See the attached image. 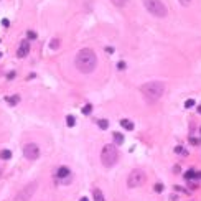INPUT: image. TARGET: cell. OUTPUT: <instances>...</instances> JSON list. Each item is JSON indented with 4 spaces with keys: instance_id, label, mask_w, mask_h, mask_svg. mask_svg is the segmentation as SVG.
<instances>
[{
    "instance_id": "cell-17",
    "label": "cell",
    "mask_w": 201,
    "mask_h": 201,
    "mask_svg": "<svg viewBox=\"0 0 201 201\" xmlns=\"http://www.w3.org/2000/svg\"><path fill=\"white\" fill-rule=\"evenodd\" d=\"M97 125H99V129L106 130V129L109 127V122L106 120V119H101V120H97Z\"/></svg>"
},
{
    "instance_id": "cell-14",
    "label": "cell",
    "mask_w": 201,
    "mask_h": 201,
    "mask_svg": "<svg viewBox=\"0 0 201 201\" xmlns=\"http://www.w3.org/2000/svg\"><path fill=\"white\" fill-rule=\"evenodd\" d=\"M115 7H119V8H122V7H125L127 3H129V0H111Z\"/></svg>"
},
{
    "instance_id": "cell-1",
    "label": "cell",
    "mask_w": 201,
    "mask_h": 201,
    "mask_svg": "<svg viewBox=\"0 0 201 201\" xmlns=\"http://www.w3.org/2000/svg\"><path fill=\"white\" fill-rule=\"evenodd\" d=\"M97 66V58H96V53L89 48H84L76 55V68L81 73H93Z\"/></svg>"
},
{
    "instance_id": "cell-6",
    "label": "cell",
    "mask_w": 201,
    "mask_h": 201,
    "mask_svg": "<svg viewBox=\"0 0 201 201\" xmlns=\"http://www.w3.org/2000/svg\"><path fill=\"white\" fill-rule=\"evenodd\" d=\"M145 181V173L142 170H132L130 171L129 178H127V186L129 188H137V186H142Z\"/></svg>"
},
{
    "instance_id": "cell-18",
    "label": "cell",
    "mask_w": 201,
    "mask_h": 201,
    "mask_svg": "<svg viewBox=\"0 0 201 201\" xmlns=\"http://www.w3.org/2000/svg\"><path fill=\"white\" fill-rule=\"evenodd\" d=\"M66 125L68 127H74V125H76V119L73 117V115H68L66 117Z\"/></svg>"
},
{
    "instance_id": "cell-5",
    "label": "cell",
    "mask_w": 201,
    "mask_h": 201,
    "mask_svg": "<svg viewBox=\"0 0 201 201\" xmlns=\"http://www.w3.org/2000/svg\"><path fill=\"white\" fill-rule=\"evenodd\" d=\"M36 186H38V181H31V183H28L23 190L18 191V195L15 196V201H30L31 196L35 195Z\"/></svg>"
},
{
    "instance_id": "cell-9",
    "label": "cell",
    "mask_w": 201,
    "mask_h": 201,
    "mask_svg": "<svg viewBox=\"0 0 201 201\" xmlns=\"http://www.w3.org/2000/svg\"><path fill=\"white\" fill-rule=\"evenodd\" d=\"M56 176L58 178H68V176H71V170L68 166H61V168H58Z\"/></svg>"
},
{
    "instance_id": "cell-2",
    "label": "cell",
    "mask_w": 201,
    "mask_h": 201,
    "mask_svg": "<svg viewBox=\"0 0 201 201\" xmlns=\"http://www.w3.org/2000/svg\"><path fill=\"white\" fill-rule=\"evenodd\" d=\"M144 97L149 101V102H157L163 93H165V84L160 83V81H152V83H145L142 88H140Z\"/></svg>"
},
{
    "instance_id": "cell-30",
    "label": "cell",
    "mask_w": 201,
    "mask_h": 201,
    "mask_svg": "<svg viewBox=\"0 0 201 201\" xmlns=\"http://www.w3.org/2000/svg\"><path fill=\"white\" fill-rule=\"evenodd\" d=\"M0 58H2V53H0Z\"/></svg>"
},
{
    "instance_id": "cell-10",
    "label": "cell",
    "mask_w": 201,
    "mask_h": 201,
    "mask_svg": "<svg viewBox=\"0 0 201 201\" xmlns=\"http://www.w3.org/2000/svg\"><path fill=\"white\" fill-rule=\"evenodd\" d=\"M120 125L127 130H134V124H132V120H129V119H122V120H120Z\"/></svg>"
},
{
    "instance_id": "cell-16",
    "label": "cell",
    "mask_w": 201,
    "mask_h": 201,
    "mask_svg": "<svg viewBox=\"0 0 201 201\" xmlns=\"http://www.w3.org/2000/svg\"><path fill=\"white\" fill-rule=\"evenodd\" d=\"M10 157H12V152H10V150H2V152H0V158H3V160H8V158H10Z\"/></svg>"
},
{
    "instance_id": "cell-19",
    "label": "cell",
    "mask_w": 201,
    "mask_h": 201,
    "mask_svg": "<svg viewBox=\"0 0 201 201\" xmlns=\"http://www.w3.org/2000/svg\"><path fill=\"white\" fill-rule=\"evenodd\" d=\"M91 112H93V106H91V104H86V106L83 107V114L84 115H89Z\"/></svg>"
},
{
    "instance_id": "cell-20",
    "label": "cell",
    "mask_w": 201,
    "mask_h": 201,
    "mask_svg": "<svg viewBox=\"0 0 201 201\" xmlns=\"http://www.w3.org/2000/svg\"><path fill=\"white\" fill-rule=\"evenodd\" d=\"M153 190L157 191V193H162V191H163V185H162V183H157V185L153 186Z\"/></svg>"
},
{
    "instance_id": "cell-15",
    "label": "cell",
    "mask_w": 201,
    "mask_h": 201,
    "mask_svg": "<svg viewBox=\"0 0 201 201\" xmlns=\"http://www.w3.org/2000/svg\"><path fill=\"white\" fill-rule=\"evenodd\" d=\"M5 101L10 104V106H15V104L20 101V97H18V96H10V97H5Z\"/></svg>"
},
{
    "instance_id": "cell-26",
    "label": "cell",
    "mask_w": 201,
    "mask_h": 201,
    "mask_svg": "<svg viewBox=\"0 0 201 201\" xmlns=\"http://www.w3.org/2000/svg\"><path fill=\"white\" fill-rule=\"evenodd\" d=\"M117 68H119V69H125V63H124V61H119Z\"/></svg>"
},
{
    "instance_id": "cell-24",
    "label": "cell",
    "mask_w": 201,
    "mask_h": 201,
    "mask_svg": "<svg viewBox=\"0 0 201 201\" xmlns=\"http://www.w3.org/2000/svg\"><path fill=\"white\" fill-rule=\"evenodd\" d=\"M180 2V5H183V7H188L191 3V0H178Z\"/></svg>"
},
{
    "instance_id": "cell-3",
    "label": "cell",
    "mask_w": 201,
    "mask_h": 201,
    "mask_svg": "<svg viewBox=\"0 0 201 201\" xmlns=\"http://www.w3.org/2000/svg\"><path fill=\"white\" fill-rule=\"evenodd\" d=\"M142 3H144L145 10L157 18H165L168 13V8L162 0H142Z\"/></svg>"
},
{
    "instance_id": "cell-25",
    "label": "cell",
    "mask_w": 201,
    "mask_h": 201,
    "mask_svg": "<svg viewBox=\"0 0 201 201\" xmlns=\"http://www.w3.org/2000/svg\"><path fill=\"white\" fill-rule=\"evenodd\" d=\"M26 35H28V38H31V40H35V38H36V33H35V31H28V33H26Z\"/></svg>"
},
{
    "instance_id": "cell-11",
    "label": "cell",
    "mask_w": 201,
    "mask_h": 201,
    "mask_svg": "<svg viewBox=\"0 0 201 201\" xmlns=\"http://www.w3.org/2000/svg\"><path fill=\"white\" fill-rule=\"evenodd\" d=\"M93 196H94V201H106V200H104L102 191L99 190V188H96V190L93 191Z\"/></svg>"
},
{
    "instance_id": "cell-21",
    "label": "cell",
    "mask_w": 201,
    "mask_h": 201,
    "mask_svg": "<svg viewBox=\"0 0 201 201\" xmlns=\"http://www.w3.org/2000/svg\"><path fill=\"white\" fill-rule=\"evenodd\" d=\"M193 106H195V101H193V99H188V101L185 102V107H186V109L193 107Z\"/></svg>"
},
{
    "instance_id": "cell-8",
    "label": "cell",
    "mask_w": 201,
    "mask_h": 201,
    "mask_svg": "<svg viewBox=\"0 0 201 201\" xmlns=\"http://www.w3.org/2000/svg\"><path fill=\"white\" fill-rule=\"evenodd\" d=\"M28 53H30V43L25 40V41H21L20 45H18V50H17V56H18V58H25Z\"/></svg>"
},
{
    "instance_id": "cell-13",
    "label": "cell",
    "mask_w": 201,
    "mask_h": 201,
    "mask_svg": "<svg viewBox=\"0 0 201 201\" xmlns=\"http://www.w3.org/2000/svg\"><path fill=\"white\" fill-rule=\"evenodd\" d=\"M195 178H196V171H195V170L185 171V180H186V181H191V180H195Z\"/></svg>"
},
{
    "instance_id": "cell-7",
    "label": "cell",
    "mask_w": 201,
    "mask_h": 201,
    "mask_svg": "<svg viewBox=\"0 0 201 201\" xmlns=\"http://www.w3.org/2000/svg\"><path fill=\"white\" fill-rule=\"evenodd\" d=\"M23 155H25L26 160H36L38 157H40V147L36 144H26L25 147H23Z\"/></svg>"
},
{
    "instance_id": "cell-23",
    "label": "cell",
    "mask_w": 201,
    "mask_h": 201,
    "mask_svg": "<svg viewBox=\"0 0 201 201\" xmlns=\"http://www.w3.org/2000/svg\"><path fill=\"white\" fill-rule=\"evenodd\" d=\"M50 46H51L53 50H56V48L59 46V41H58V40H53V41H51V45H50Z\"/></svg>"
},
{
    "instance_id": "cell-12",
    "label": "cell",
    "mask_w": 201,
    "mask_h": 201,
    "mask_svg": "<svg viewBox=\"0 0 201 201\" xmlns=\"http://www.w3.org/2000/svg\"><path fill=\"white\" fill-rule=\"evenodd\" d=\"M114 142H115V145L124 144V135L119 134V132H114Z\"/></svg>"
},
{
    "instance_id": "cell-4",
    "label": "cell",
    "mask_w": 201,
    "mask_h": 201,
    "mask_svg": "<svg viewBox=\"0 0 201 201\" xmlns=\"http://www.w3.org/2000/svg\"><path fill=\"white\" fill-rule=\"evenodd\" d=\"M119 160V152L117 149H115V145H104L102 152H101V162H102V165L106 166V168H111V166H114L115 163H117Z\"/></svg>"
},
{
    "instance_id": "cell-28",
    "label": "cell",
    "mask_w": 201,
    "mask_h": 201,
    "mask_svg": "<svg viewBox=\"0 0 201 201\" xmlns=\"http://www.w3.org/2000/svg\"><path fill=\"white\" fill-rule=\"evenodd\" d=\"M79 201H89V200H88V198H81Z\"/></svg>"
},
{
    "instance_id": "cell-27",
    "label": "cell",
    "mask_w": 201,
    "mask_h": 201,
    "mask_svg": "<svg viewBox=\"0 0 201 201\" xmlns=\"http://www.w3.org/2000/svg\"><path fill=\"white\" fill-rule=\"evenodd\" d=\"M2 25H3V26H8V20H2Z\"/></svg>"
},
{
    "instance_id": "cell-29",
    "label": "cell",
    "mask_w": 201,
    "mask_h": 201,
    "mask_svg": "<svg viewBox=\"0 0 201 201\" xmlns=\"http://www.w3.org/2000/svg\"><path fill=\"white\" fill-rule=\"evenodd\" d=\"M198 112H200V114H201V106H200V107H198Z\"/></svg>"
},
{
    "instance_id": "cell-22",
    "label": "cell",
    "mask_w": 201,
    "mask_h": 201,
    "mask_svg": "<svg viewBox=\"0 0 201 201\" xmlns=\"http://www.w3.org/2000/svg\"><path fill=\"white\" fill-rule=\"evenodd\" d=\"M175 152H176V153H181V155H186V152H185V149H183V147H176Z\"/></svg>"
}]
</instances>
